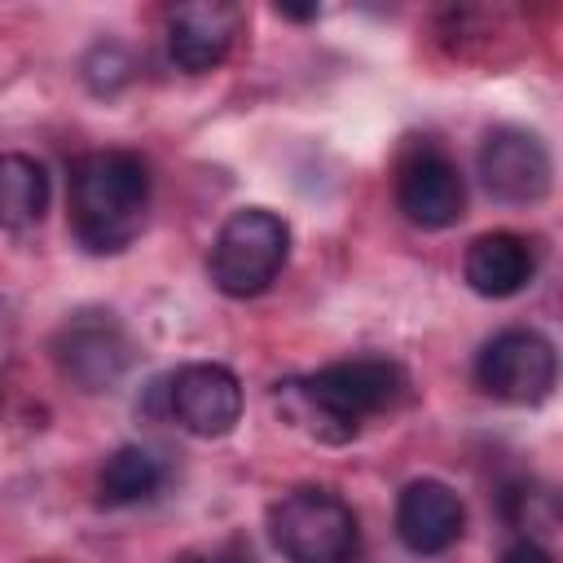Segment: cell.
Masks as SVG:
<instances>
[{
	"label": "cell",
	"instance_id": "obj_2",
	"mask_svg": "<svg viewBox=\"0 0 563 563\" xmlns=\"http://www.w3.org/2000/svg\"><path fill=\"white\" fill-rule=\"evenodd\" d=\"M70 233L92 255L132 246L150 211V167L128 150H88L70 163Z\"/></svg>",
	"mask_w": 563,
	"mask_h": 563
},
{
	"label": "cell",
	"instance_id": "obj_5",
	"mask_svg": "<svg viewBox=\"0 0 563 563\" xmlns=\"http://www.w3.org/2000/svg\"><path fill=\"white\" fill-rule=\"evenodd\" d=\"M559 356L537 330H501L475 356V383L506 405H541L554 391Z\"/></svg>",
	"mask_w": 563,
	"mask_h": 563
},
{
	"label": "cell",
	"instance_id": "obj_15",
	"mask_svg": "<svg viewBox=\"0 0 563 563\" xmlns=\"http://www.w3.org/2000/svg\"><path fill=\"white\" fill-rule=\"evenodd\" d=\"M132 75V57L119 48V44H97L88 57H84V79L92 92H114L123 88Z\"/></svg>",
	"mask_w": 563,
	"mask_h": 563
},
{
	"label": "cell",
	"instance_id": "obj_4",
	"mask_svg": "<svg viewBox=\"0 0 563 563\" xmlns=\"http://www.w3.org/2000/svg\"><path fill=\"white\" fill-rule=\"evenodd\" d=\"M268 537L286 563H352L356 515L352 506L317 484L290 488L268 506Z\"/></svg>",
	"mask_w": 563,
	"mask_h": 563
},
{
	"label": "cell",
	"instance_id": "obj_3",
	"mask_svg": "<svg viewBox=\"0 0 563 563\" xmlns=\"http://www.w3.org/2000/svg\"><path fill=\"white\" fill-rule=\"evenodd\" d=\"M290 255V224L268 207H242L233 211L207 255V273L220 295L251 299L268 290Z\"/></svg>",
	"mask_w": 563,
	"mask_h": 563
},
{
	"label": "cell",
	"instance_id": "obj_16",
	"mask_svg": "<svg viewBox=\"0 0 563 563\" xmlns=\"http://www.w3.org/2000/svg\"><path fill=\"white\" fill-rule=\"evenodd\" d=\"M176 563H255V554L242 541H224L211 550H185V554H176Z\"/></svg>",
	"mask_w": 563,
	"mask_h": 563
},
{
	"label": "cell",
	"instance_id": "obj_12",
	"mask_svg": "<svg viewBox=\"0 0 563 563\" xmlns=\"http://www.w3.org/2000/svg\"><path fill=\"white\" fill-rule=\"evenodd\" d=\"M537 273V255H532V242L510 233V229H497V233H479L471 246H466V260H462V277L475 295L484 299H510L519 295Z\"/></svg>",
	"mask_w": 563,
	"mask_h": 563
},
{
	"label": "cell",
	"instance_id": "obj_11",
	"mask_svg": "<svg viewBox=\"0 0 563 563\" xmlns=\"http://www.w3.org/2000/svg\"><path fill=\"white\" fill-rule=\"evenodd\" d=\"M466 523L462 497L440 479H413L396 497V537L413 554H444L457 545Z\"/></svg>",
	"mask_w": 563,
	"mask_h": 563
},
{
	"label": "cell",
	"instance_id": "obj_13",
	"mask_svg": "<svg viewBox=\"0 0 563 563\" xmlns=\"http://www.w3.org/2000/svg\"><path fill=\"white\" fill-rule=\"evenodd\" d=\"M167 479V466L141 449V444H123L106 457L101 475H97V497L101 506H136V501H150Z\"/></svg>",
	"mask_w": 563,
	"mask_h": 563
},
{
	"label": "cell",
	"instance_id": "obj_10",
	"mask_svg": "<svg viewBox=\"0 0 563 563\" xmlns=\"http://www.w3.org/2000/svg\"><path fill=\"white\" fill-rule=\"evenodd\" d=\"M242 31V9L229 0H189L167 13V53L180 70H216Z\"/></svg>",
	"mask_w": 563,
	"mask_h": 563
},
{
	"label": "cell",
	"instance_id": "obj_7",
	"mask_svg": "<svg viewBox=\"0 0 563 563\" xmlns=\"http://www.w3.org/2000/svg\"><path fill=\"white\" fill-rule=\"evenodd\" d=\"M163 396H167L172 422L198 440H220L242 422V383L229 365H216V361L180 365L167 378Z\"/></svg>",
	"mask_w": 563,
	"mask_h": 563
},
{
	"label": "cell",
	"instance_id": "obj_1",
	"mask_svg": "<svg viewBox=\"0 0 563 563\" xmlns=\"http://www.w3.org/2000/svg\"><path fill=\"white\" fill-rule=\"evenodd\" d=\"M405 391V369L387 356H352L317 374L277 383V409L325 444H343L365 418L391 409Z\"/></svg>",
	"mask_w": 563,
	"mask_h": 563
},
{
	"label": "cell",
	"instance_id": "obj_17",
	"mask_svg": "<svg viewBox=\"0 0 563 563\" xmlns=\"http://www.w3.org/2000/svg\"><path fill=\"white\" fill-rule=\"evenodd\" d=\"M501 563H554V559H550L537 541H528V537H523V541H515V545H506V550H501Z\"/></svg>",
	"mask_w": 563,
	"mask_h": 563
},
{
	"label": "cell",
	"instance_id": "obj_18",
	"mask_svg": "<svg viewBox=\"0 0 563 563\" xmlns=\"http://www.w3.org/2000/svg\"><path fill=\"white\" fill-rule=\"evenodd\" d=\"M277 13H286V18H295V22H308V18H317V4H277Z\"/></svg>",
	"mask_w": 563,
	"mask_h": 563
},
{
	"label": "cell",
	"instance_id": "obj_14",
	"mask_svg": "<svg viewBox=\"0 0 563 563\" xmlns=\"http://www.w3.org/2000/svg\"><path fill=\"white\" fill-rule=\"evenodd\" d=\"M48 211V172L31 154H0V229H31Z\"/></svg>",
	"mask_w": 563,
	"mask_h": 563
},
{
	"label": "cell",
	"instance_id": "obj_8",
	"mask_svg": "<svg viewBox=\"0 0 563 563\" xmlns=\"http://www.w3.org/2000/svg\"><path fill=\"white\" fill-rule=\"evenodd\" d=\"M479 180L501 202H537L550 194V150L523 128H493L475 154Z\"/></svg>",
	"mask_w": 563,
	"mask_h": 563
},
{
	"label": "cell",
	"instance_id": "obj_9",
	"mask_svg": "<svg viewBox=\"0 0 563 563\" xmlns=\"http://www.w3.org/2000/svg\"><path fill=\"white\" fill-rule=\"evenodd\" d=\"M396 207L418 229H449L466 211V180L440 150H418L396 172Z\"/></svg>",
	"mask_w": 563,
	"mask_h": 563
},
{
	"label": "cell",
	"instance_id": "obj_6",
	"mask_svg": "<svg viewBox=\"0 0 563 563\" xmlns=\"http://www.w3.org/2000/svg\"><path fill=\"white\" fill-rule=\"evenodd\" d=\"M53 361L79 391H110L132 365V339L110 312H75L53 334Z\"/></svg>",
	"mask_w": 563,
	"mask_h": 563
}]
</instances>
